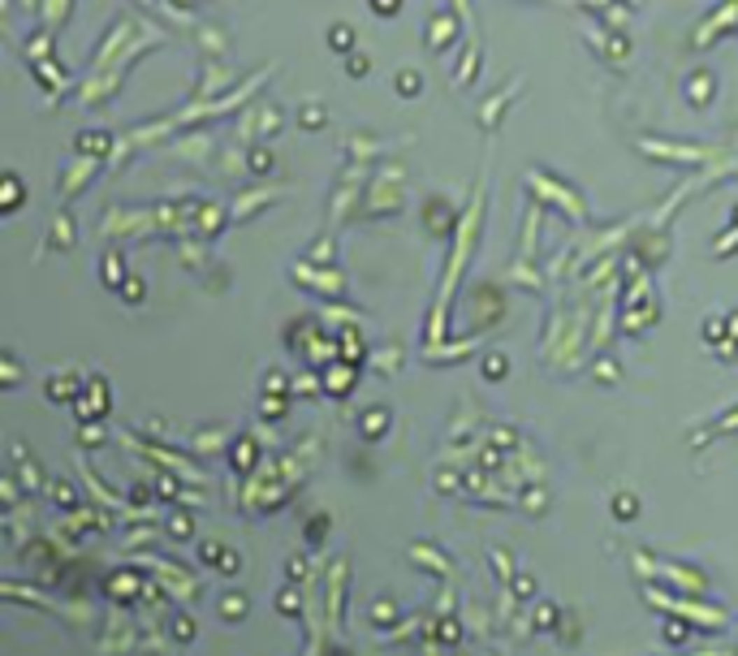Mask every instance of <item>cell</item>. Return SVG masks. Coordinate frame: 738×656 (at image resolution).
Returning <instances> with one entry per match:
<instances>
[{
	"mask_svg": "<svg viewBox=\"0 0 738 656\" xmlns=\"http://www.w3.org/2000/svg\"><path fill=\"white\" fill-rule=\"evenodd\" d=\"M78 151H108V134H99V130H87L78 134V143H73Z\"/></svg>",
	"mask_w": 738,
	"mask_h": 656,
	"instance_id": "3957f363",
	"label": "cell"
},
{
	"mask_svg": "<svg viewBox=\"0 0 738 656\" xmlns=\"http://www.w3.org/2000/svg\"><path fill=\"white\" fill-rule=\"evenodd\" d=\"M371 9H376L380 17H393V13L402 9V0H371Z\"/></svg>",
	"mask_w": 738,
	"mask_h": 656,
	"instance_id": "ba28073f",
	"label": "cell"
},
{
	"mask_svg": "<svg viewBox=\"0 0 738 656\" xmlns=\"http://www.w3.org/2000/svg\"><path fill=\"white\" fill-rule=\"evenodd\" d=\"M242 609H246V600H238V596H229V600H225V613H229V618H238Z\"/></svg>",
	"mask_w": 738,
	"mask_h": 656,
	"instance_id": "8fae6325",
	"label": "cell"
},
{
	"mask_svg": "<svg viewBox=\"0 0 738 656\" xmlns=\"http://www.w3.org/2000/svg\"><path fill=\"white\" fill-rule=\"evenodd\" d=\"M385 423H389V415H385V411H371V415L363 419V427H367V436H380V432H385Z\"/></svg>",
	"mask_w": 738,
	"mask_h": 656,
	"instance_id": "5b68a950",
	"label": "cell"
},
{
	"mask_svg": "<svg viewBox=\"0 0 738 656\" xmlns=\"http://www.w3.org/2000/svg\"><path fill=\"white\" fill-rule=\"evenodd\" d=\"M5 190H9V208H17V204H22V182L13 178V173L5 178Z\"/></svg>",
	"mask_w": 738,
	"mask_h": 656,
	"instance_id": "9c48e42d",
	"label": "cell"
},
{
	"mask_svg": "<svg viewBox=\"0 0 738 656\" xmlns=\"http://www.w3.org/2000/svg\"><path fill=\"white\" fill-rule=\"evenodd\" d=\"M302 125H307V130H320V125H324V108H320V104H315V108L307 104V108H302Z\"/></svg>",
	"mask_w": 738,
	"mask_h": 656,
	"instance_id": "8992f818",
	"label": "cell"
},
{
	"mask_svg": "<svg viewBox=\"0 0 738 656\" xmlns=\"http://www.w3.org/2000/svg\"><path fill=\"white\" fill-rule=\"evenodd\" d=\"M250 169H255V173H264V169H272V160H268V151H255V156H250Z\"/></svg>",
	"mask_w": 738,
	"mask_h": 656,
	"instance_id": "30bf717a",
	"label": "cell"
},
{
	"mask_svg": "<svg viewBox=\"0 0 738 656\" xmlns=\"http://www.w3.org/2000/svg\"><path fill=\"white\" fill-rule=\"evenodd\" d=\"M350 43H354V31H350V27H333V31H328V48H333V52H346Z\"/></svg>",
	"mask_w": 738,
	"mask_h": 656,
	"instance_id": "277c9868",
	"label": "cell"
},
{
	"mask_svg": "<svg viewBox=\"0 0 738 656\" xmlns=\"http://www.w3.org/2000/svg\"><path fill=\"white\" fill-rule=\"evenodd\" d=\"M419 91H423V78H419V73H411V69H402V73H397V95L411 99V95H419Z\"/></svg>",
	"mask_w": 738,
	"mask_h": 656,
	"instance_id": "7a4b0ae2",
	"label": "cell"
},
{
	"mask_svg": "<svg viewBox=\"0 0 738 656\" xmlns=\"http://www.w3.org/2000/svg\"><path fill=\"white\" fill-rule=\"evenodd\" d=\"M730 324H734V337H738V315H734V320H730Z\"/></svg>",
	"mask_w": 738,
	"mask_h": 656,
	"instance_id": "5bb4252c",
	"label": "cell"
},
{
	"mask_svg": "<svg viewBox=\"0 0 738 656\" xmlns=\"http://www.w3.org/2000/svg\"><path fill=\"white\" fill-rule=\"evenodd\" d=\"M634 497H618V514H634V506H630Z\"/></svg>",
	"mask_w": 738,
	"mask_h": 656,
	"instance_id": "4fadbf2b",
	"label": "cell"
},
{
	"mask_svg": "<svg viewBox=\"0 0 738 656\" xmlns=\"http://www.w3.org/2000/svg\"><path fill=\"white\" fill-rule=\"evenodd\" d=\"M721 333H725V324H721L717 315H708V320H704V337H708V341H721Z\"/></svg>",
	"mask_w": 738,
	"mask_h": 656,
	"instance_id": "52a82bcc",
	"label": "cell"
},
{
	"mask_svg": "<svg viewBox=\"0 0 738 656\" xmlns=\"http://www.w3.org/2000/svg\"><path fill=\"white\" fill-rule=\"evenodd\" d=\"M139 298H143V281H139V285L130 281V285H125V302H139Z\"/></svg>",
	"mask_w": 738,
	"mask_h": 656,
	"instance_id": "7c38bea8",
	"label": "cell"
},
{
	"mask_svg": "<svg viewBox=\"0 0 738 656\" xmlns=\"http://www.w3.org/2000/svg\"><path fill=\"white\" fill-rule=\"evenodd\" d=\"M712 73L708 69H700V73H691V78H686V99H695V104H712Z\"/></svg>",
	"mask_w": 738,
	"mask_h": 656,
	"instance_id": "6da1fadb",
	"label": "cell"
}]
</instances>
